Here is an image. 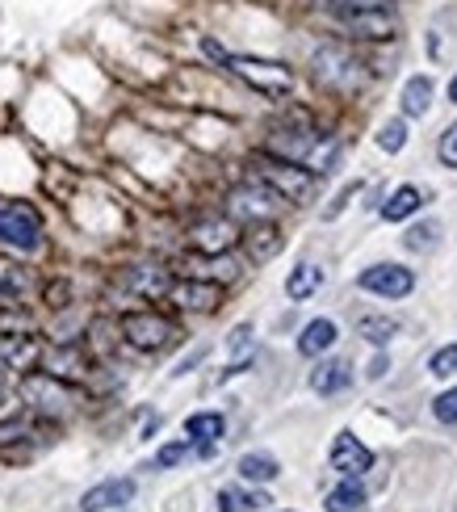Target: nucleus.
<instances>
[{
    "label": "nucleus",
    "mask_w": 457,
    "mask_h": 512,
    "mask_svg": "<svg viewBox=\"0 0 457 512\" xmlns=\"http://www.w3.org/2000/svg\"><path fill=\"white\" fill-rule=\"evenodd\" d=\"M252 168H256V181H260V185H269L281 202L307 206V202L315 198L319 177L311 173L307 164H294V160H281V156H269V152H265V156H256V160H252Z\"/></svg>",
    "instance_id": "f257e3e1"
},
{
    "label": "nucleus",
    "mask_w": 457,
    "mask_h": 512,
    "mask_svg": "<svg viewBox=\"0 0 457 512\" xmlns=\"http://www.w3.org/2000/svg\"><path fill=\"white\" fill-rule=\"evenodd\" d=\"M223 68H227L235 80H244L252 93L273 97V101L290 97V89H294V72L286 68V63H277V59H260V55H231V51H227Z\"/></svg>",
    "instance_id": "f03ea898"
},
{
    "label": "nucleus",
    "mask_w": 457,
    "mask_h": 512,
    "mask_svg": "<svg viewBox=\"0 0 457 512\" xmlns=\"http://www.w3.org/2000/svg\"><path fill=\"white\" fill-rule=\"evenodd\" d=\"M21 399H26V408L38 412V416H47V420H63V416H72L76 412V387L72 382H63L47 370H30L26 378H21Z\"/></svg>",
    "instance_id": "7ed1b4c3"
},
{
    "label": "nucleus",
    "mask_w": 457,
    "mask_h": 512,
    "mask_svg": "<svg viewBox=\"0 0 457 512\" xmlns=\"http://www.w3.org/2000/svg\"><path fill=\"white\" fill-rule=\"evenodd\" d=\"M311 72L323 89H336V93H353L365 84V72H361V59L340 47V42H328V47H319L311 55Z\"/></svg>",
    "instance_id": "20e7f679"
},
{
    "label": "nucleus",
    "mask_w": 457,
    "mask_h": 512,
    "mask_svg": "<svg viewBox=\"0 0 457 512\" xmlns=\"http://www.w3.org/2000/svg\"><path fill=\"white\" fill-rule=\"evenodd\" d=\"M118 328H122L126 345L139 349V353H160V349H168L172 340L181 336V328L172 324L168 315H160V311H126Z\"/></svg>",
    "instance_id": "39448f33"
},
{
    "label": "nucleus",
    "mask_w": 457,
    "mask_h": 512,
    "mask_svg": "<svg viewBox=\"0 0 457 512\" xmlns=\"http://www.w3.org/2000/svg\"><path fill=\"white\" fill-rule=\"evenodd\" d=\"M0 244L13 252H38L42 248V219L26 202H0Z\"/></svg>",
    "instance_id": "423d86ee"
},
{
    "label": "nucleus",
    "mask_w": 457,
    "mask_h": 512,
    "mask_svg": "<svg viewBox=\"0 0 457 512\" xmlns=\"http://www.w3.org/2000/svg\"><path fill=\"white\" fill-rule=\"evenodd\" d=\"M277 206H281V198L273 194V189L260 185V181H252V185H239V189H231V194H227V219H239V223H269V219L277 215Z\"/></svg>",
    "instance_id": "0eeeda50"
},
{
    "label": "nucleus",
    "mask_w": 457,
    "mask_h": 512,
    "mask_svg": "<svg viewBox=\"0 0 457 512\" xmlns=\"http://www.w3.org/2000/svg\"><path fill=\"white\" fill-rule=\"evenodd\" d=\"M164 298L172 307H181V311H214L223 303V286L206 282V277H172V286H168Z\"/></svg>",
    "instance_id": "6e6552de"
},
{
    "label": "nucleus",
    "mask_w": 457,
    "mask_h": 512,
    "mask_svg": "<svg viewBox=\"0 0 457 512\" xmlns=\"http://www.w3.org/2000/svg\"><path fill=\"white\" fill-rule=\"evenodd\" d=\"M357 286L378 294V298H407L411 290H416V273L403 269V265H369L357 277Z\"/></svg>",
    "instance_id": "1a4fd4ad"
},
{
    "label": "nucleus",
    "mask_w": 457,
    "mask_h": 512,
    "mask_svg": "<svg viewBox=\"0 0 457 512\" xmlns=\"http://www.w3.org/2000/svg\"><path fill=\"white\" fill-rule=\"evenodd\" d=\"M38 366H42V340H34L26 332H5L0 336V370L30 374Z\"/></svg>",
    "instance_id": "9d476101"
},
{
    "label": "nucleus",
    "mask_w": 457,
    "mask_h": 512,
    "mask_svg": "<svg viewBox=\"0 0 457 512\" xmlns=\"http://www.w3.org/2000/svg\"><path fill=\"white\" fill-rule=\"evenodd\" d=\"M332 471L344 479H361L365 471H374V454L369 445H361L353 433H336L332 441Z\"/></svg>",
    "instance_id": "9b49d317"
},
{
    "label": "nucleus",
    "mask_w": 457,
    "mask_h": 512,
    "mask_svg": "<svg viewBox=\"0 0 457 512\" xmlns=\"http://www.w3.org/2000/svg\"><path fill=\"white\" fill-rule=\"evenodd\" d=\"M239 240V227L235 219H202V223H193L189 227V244L193 252H231V244Z\"/></svg>",
    "instance_id": "f8f14e48"
},
{
    "label": "nucleus",
    "mask_w": 457,
    "mask_h": 512,
    "mask_svg": "<svg viewBox=\"0 0 457 512\" xmlns=\"http://www.w3.org/2000/svg\"><path fill=\"white\" fill-rule=\"evenodd\" d=\"M122 286L130 290V294H139V298H164L168 294V286H172V273L164 269V265H156V261H143V265H130L126 273H122Z\"/></svg>",
    "instance_id": "ddd939ff"
},
{
    "label": "nucleus",
    "mask_w": 457,
    "mask_h": 512,
    "mask_svg": "<svg viewBox=\"0 0 457 512\" xmlns=\"http://www.w3.org/2000/svg\"><path fill=\"white\" fill-rule=\"evenodd\" d=\"M185 265H189L185 277H206V282H219V286H223V282H235V277L244 273V265H239L231 252H210V256L198 252V256H189Z\"/></svg>",
    "instance_id": "4468645a"
},
{
    "label": "nucleus",
    "mask_w": 457,
    "mask_h": 512,
    "mask_svg": "<svg viewBox=\"0 0 457 512\" xmlns=\"http://www.w3.org/2000/svg\"><path fill=\"white\" fill-rule=\"evenodd\" d=\"M135 500V479H105L97 487H89V492L80 496V508L84 512H105V508H122Z\"/></svg>",
    "instance_id": "2eb2a0df"
},
{
    "label": "nucleus",
    "mask_w": 457,
    "mask_h": 512,
    "mask_svg": "<svg viewBox=\"0 0 457 512\" xmlns=\"http://www.w3.org/2000/svg\"><path fill=\"white\" fill-rule=\"evenodd\" d=\"M340 21L357 38H390L399 30V17L395 9H361V13H340Z\"/></svg>",
    "instance_id": "dca6fc26"
},
{
    "label": "nucleus",
    "mask_w": 457,
    "mask_h": 512,
    "mask_svg": "<svg viewBox=\"0 0 457 512\" xmlns=\"http://www.w3.org/2000/svg\"><path fill=\"white\" fill-rule=\"evenodd\" d=\"M42 366H47V374L72 382V378H84L89 357H84V349H76V345H55V349H42Z\"/></svg>",
    "instance_id": "f3484780"
},
{
    "label": "nucleus",
    "mask_w": 457,
    "mask_h": 512,
    "mask_svg": "<svg viewBox=\"0 0 457 512\" xmlns=\"http://www.w3.org/2000/svg\"><path fill=\"white\" fill-rule=\"evenodd\" d=\"M424 198H428V194H424L420 185H399L395 194L382 202V219H386V223H403V219H411V215H416V210L424 206Z\"/></svg>",
    "instance_id": "a211bd4d"
},
{
    "label": "nucleus",
    "mask_w": 457,
    "mask_h": 512,
    "mask_svg": "<svg viewBox=\"0 0 457 512\" xmlns=\"http://www.w3.org/2000/svg\"><path fill=\"white\" fill-rule=\"evenodd\" d=\"M348 382H353V370H348V361H319L311 370V391L315 395H340Z\"/></svg>",
    "instance_id": "6ab92c4d"
},
{
    "label": "nucleus",
    "mask_w": 457,
    "mask_h": 512,
    "mask_svg": "<svg viewBox=\"0 0 457 512\" xmlns=\"http://www.w3.org/2000/svg\"><path fill=\"white\" fill-rule=\"evenodd\" d=\"M223 433H227L223 412H193V416L185 420V437H189L193 445H219Z\"/></svg>",
    "instance_id": "aec40b11"
},
{
    "label": "nucleus",
    "mask_w": 457,
    "mask_h": 512,
    "mask_svg": "<svg viewBox=\"0 0 457 512\" xmlns=\"http://www.w3.org/2000/svg\"><path fill=\"white\" fill-rule=\"evenodd\" d=\"M336 324L332 319H311L307 328H302V336H298V353L302 357H319V353H328L332 345H336Z\"/></svg>",
    "instance_id": "412c9836"
},
{
    "label": "nucleus",
    "mask_w": 457,
    "mask_h": 512,
    "mask_svg": "<svg viewBox=\"0 0 457 512\" xmlns=\"http://www.w3.org/2000/svg\"><path fill=\"white\" fill-rule=\"evenodd\" d=\"M239 236H244L252 261H269V256H277V248H281V231L273 223H248V231H239Z\"/></svg>",
    "instance_id": "4be33fe9"
},
{
    "label": "nucleus",
    "mask_w": 457,
    "mask_h": 512,
    "mask_svg": "<svg viewBox=\"0 0 457 512\" xmlns=\"http://www.w3.org/2000/svg\"><path fill=\"white\" fill-rule=\"evenodd\" d=\"M319 286H323V269L311 265V261H302V265L290 269V277H286V294L294 298V303H307L311 294H319Z\"/></svg>",
    "instance_id": "5701e85b"
},
{
    "label": "nucleus",
    "mask_w": 457,
    "mask_h": 512,
    "mask_svg": "<svg viewBox=\"0 0 457 512\" xmlns=\"http://www.w3.org/2000/svg\"><path fill=\"white\" fill-rule=\"evenodd\" d=\"M432 105V76H411L403 84V114L407 118H424Z\"/></svg>",
    "instance_id": "b1692460"
},
{
    "label": "nucleus",
    "mask_w": 457,
    "mask_h": 512,
    "mask_svg": "<svg viewBox=\"0 0 457 512\" xmlns=\"http://www.w3.org/2000/svg\"><path fill=\"white\" fill-rule=\"evenodd\" d=\"M235 471H239V479H248V483H269V479H277L281 466H277L273 454H244Z\"/></svg>",
    "instance_id": "393cba45"
},
{
    "label": "nucleus",
    "mask_w": 457,
    "mask_h": 512,
    "mask_svg": "<svg viewBox=\"0 0 457 512\" xmlns=\"http://www.w3.org/2000/svg\"><path fill=\"white\" fill-rule=\"evenodd\" d=\"M265 504V492H244V487H223L219 492V512H260Z\"/></svg>",
    "instance_id": "a878e982"
},
{
    "label": "nucleus",
    "mask_w": 457,
    "mask_h": 512,
    "mask_svg": "<svg viewBox=\"0 0 457 512\" xmlns=\"http://www.w3.org/2000/svg\"><path fill=\"white\" fill-rule=\"evenodd\" d=\"M361 508H365V492L353 479H344L340 487L328 492V512H361Z\"/></svg>",
    "instance_id": "bb28decb"
},
{
    "label": "nucleus",
    "mask_w": 457,
    "mask_h": 512,
    "mask_svg": "<svg viewBox=\"0 0 457 512\" xmlns=\"http://www.w3.org/2000/svg\"><path fill=\"white\" fill-rule=\"evenodd\" d=\"M403 244H407L411 252H432V248L441 244V223L428 219V223H420V227H411L407 236H403Z\"/></svg>",
    "instance_id": "cd10ccee"
},
{
    "label": "nucleus",
    "mask_w": 457,
    "mask_h": 512,
    "mask_svg": "<svg viewBox=\"0 0 457 512\" xmlns=\"http://www.w3.org/2000/svg\"><path fill=\"white\" fill-rule=\"evenodd\" d=\"M357 332L369 340V345H386V340L399 332V324H395V319H386V315H365L357 324Z\"/></svg>",
    "instance_id": "c85d7f7f"
},
{
    "label": "nucleus",
    "mask_w": 457,
    "mask_h": 512,
    "mask_svg": "<svg viewBox=\"0 0 457 512\" xmlns=\"http://www.w3.org/2000/svg\"><path fill=\"white\" fill-rule=\"evenodd\" d=\"M403 143H407V126H403L399 118L382 122V131H378V147H382V152L395 156V152H403Z\"/></svg>",
    "instance_id": "c756f323"
},
{
    "label": "nucleus",
    "mask_w": 457,
    "mask_h": 512,
    "mask_svg": "<svg viewBox=\"0 0 457 512\" xmlns=\"http://www.w3.org/2000/svg\"><path fill=\"white\" fill-rule=\"evenodd\" d=\"M428 370L437 374V378H457V345H445V349H437V353H432Z\"/></svg>",
    "instance_id": "7c9ffc66"
},
{
    "label": "nucleus",
    "mask_w": 457,
    "mask_h": 512,
    "mask_svg": "<svg viewBox=\"0 0 457 512\" xmlns=\"http://www.w3.org/2000/svg\"><path fill=\"white\" fill-rule=\"evenodd\" d=\"M432 416H437L441 424H457V387L441 391L437 399H432Z\"/></svg>",
    "instance_id": "2f4dec72"
},
{
    "label": "nucleus",
    "mask_w": 457,
    "mask_h": 512,
    "mask_svg": "<svg viewBox=\"0 0 457 512\" xmlns=\"http://www.w3.org/2000/svg\"><path fill=\"white\" fill-rule=\"evenodd\" d=\"M193 454V441H168L164 450L156 454V466H181Z\"/></svg>",
    "instance_id": "473e14b6"
},
{
    "label": "nucleus",
    "mask_w": 457,
    "mask_h": 512,
    "mask_svg": "<svg viewBox=\"0 0 457 512\" xmlns=\"http://www.w3.org/2000/svg\"><path fill=\"white\" fill-rule=\"evenodd\" d=\"M336 17L340 13H361V9H390V0H323Z\"/></svg>",
    "instance_id": "72a5a7b5"
},
{
    "label": "nucleus",
    "mask_w": 457,
    "mask_h": 512,
    "mask_svg": "<svg viewBox=\"0 0 457 512\" xmlns=\"http://www.w3.org/2000/svg\"><path fill=\"white\" fill-rule=\"evenodd\" d=\"M437 156H441V164H445V168H457V122L449 126L445 135H441V143H437Z\"/></svg>",
    "instance_id": "f704fd0d"
},
{
    "label": "nucleus",
    "mask_w": 457,
    "mask_h": 512,
    "mask_svg": "<svg viewBox=\"0 0 457 512\" xmlns=\"http://www.w3.org/2000/svg\"><path fill=\"white\" fill-rule=\"evenodd\" d=\"M227 345H231V353H248V345H252V328H248V324H239V328L231 332Z\"/></svg>",
    "instance_id": "c9c22d12"
},
{
    "label": "nucleus",
    "mask_w": 457,
    "mask_h": 512,
    "mask_svg": "<svg viewBox=\"0 0 457 512\" xmlns=\"http://www.w3.org/2000/svg\"><path fill=\"white\" fill-rule=\"evenodd\" d=\"M357 189H361V185H357V181H353V185H344V194H340V198H336V202H332V206H328V219H336V215H340V206H344V202H348V198H353V194H357Z\"/></svg>",
    "instance_id": "e433bc0d"
},
{
    "label": "nucleus",
    "mask_w": 457,
    "mask_h": 512,
    "mask_svg": "<svg viewBox=\"0 0 457 512\" xmlns=\"http://www.w3.org/2000/svg\"><path fill=\"white\" fill-rule=\"evenodd\" d=\"M390 370V357H374V361H369V378H382Z\"/></svg>",
    "instance_id": "4c0bfd02"
},
{
    "label": "nucleus",
    "mask_w": 457,
    "mask_h": 512,
    "mask_svg": "<svg viewBox=\"0 0 457 512\" xmlns=\"http://www.w3.org/2000/svg\"><path fill=\"white\" fill-rule=\"evenodd\" d=\"M449 101H453V105H457V76H453V80H449Z\"/></svg>",
    "instance_id": "58836bf2"
},
{
    "label": "nucleus",
    "mask_w": 457,
    "mask_h": 512,
    "mask_svg": "<svg viewBox=\"0 0 457 512\" xmlns=\"http://www.w3.org/2000/svg\"><path fill=\"white\" fill-rule=\"evenodd\" d=\"M0 399H5V370H0Z\"/></svg>",
    "instance_id": "ea45409f"
}]
</instances>
